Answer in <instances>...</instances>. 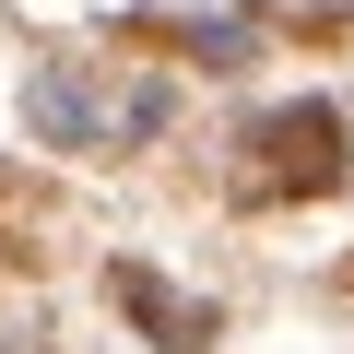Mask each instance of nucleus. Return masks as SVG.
Segmentation results:
<instances>
[{
	"mask_svg": "<svg viewBox=\"0 0 354 354\" xmlns=\"http://www.w3.org/2000/svg\"><path fill=\"white\" fill-rule=\"evenodd\" d=\"M106 295H118V307L142 319V342H153V354H201V342H213V307L165 295V283H153L142 260H118V272H106Z\"/></svg>",
	"mask_w": 354,
	"mask_h": 354,
	"instance_id": "3",
	"label": "nucleus"
},
{
	"mask_svg": "<svg viewBox=\"0 0 354 354\" xmlns=\"http://www.w3.org/2000/svg\"><path fill=\"white\" fill-rule=\"evenodd\" d=\"M130 36L189 48L201 71H248V59H260V24H248V12H130Z\"/></svg>",
	"mask_w": 354,
	"mask_h": 354,
	"instance_id": "4",
	"label": "nucleus"
},
{
	"mask_svg": "<svg viewBox=\"0 0 354 354\" xmlns=\"http://www.w3.org/2000/svg\"><path fill=\"white\" fill-rule=\"evenodd\" d=\"M165 118H177V95H165V83L118 95V71H106V59H36V83H24V130H36V142H59V153L153 142Z\"/></svg>",
	"mask_w": 354,
	"mask_h": 354,
	"instance_id": "1",
	"label": "nucleus"
},
{
	"mask_svg": "<svg viewBox=\"0 0 354 354\" xmlns=\"http://www.w3.org/2000/svg\"><path fill=\"white\" fill-rule=\"evenodd\" d=\"M0 354H12V330H0Z\"/></svg>",
	"mask_w": 354,
	"mask_h": 354,
	"instance_id": "5",
	"label": "nucleus"
},
{
	"mask_svg": "<svg viewBox=\"0 0 354 354\" xmlns=\"http://www.w3.org/2000/svg\"><path fill=\"white\" fill-rule=\"evenodd\" d=\"M342 106L330 95H295V106H272V118H248V165H236V201H330L342 189Z\"/></svg>",
	"mask_w": 354,
	"mask_h": 354,
	"instance_id": "2",
	"label": "nucleus"
}]
</instances>
